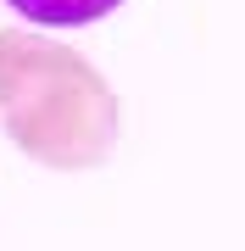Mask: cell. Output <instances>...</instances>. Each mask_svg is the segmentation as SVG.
<instances>
[{"instance_id": "cell-2", "label": "cell", "mask_w": 245, "mask_h": 251, "mask_svg": "<svg viewBox=\"0 0 245 251\" xmlns=\"http://www.w3.org/2000/svg\"><path fill=\"white\" fill-rule=\"evenodd\" d=\"M22 23L34 28H89L123 6V0H6Z\"/></svg>"}, {"instance_id": "cell-1", "label": "cell", "mask_w": 245, "mask_h": 251, "mask_svg": "<svg viewBox=\"0 0 245 251\" xmlns=\"http://www.w3.org/2000/svg\"><path fill=\"white\" fill-rule=\"evenodd\" d=\"M0 128L39 168L89 173L117 151L123 106L84 50L39 28H0Z\"/></svg>"}]
</instances>
